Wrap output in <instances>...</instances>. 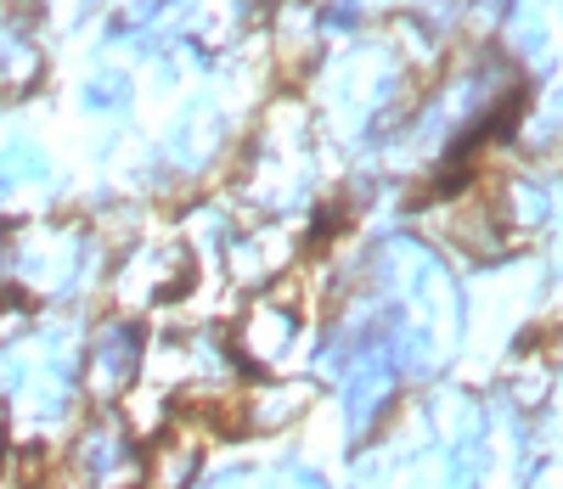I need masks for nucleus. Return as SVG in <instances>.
I'll return each instance as SVG.
<instances>
[{
  "label": "nucleus",
  "mask_w": 563,
  "mask_h": 489,
  "mask_svg": "<svg viewBox=\"0 0 563 489\" xmlns=\"http://www.w3.org/2000/svg\"><path fill=\"white\" fill-rule=\"evenodd\" d=\"M52 175V158H45V146L34 135H18L0 146V191H12V186H34Z\"/></svg>",
  "instance_id": "obj_17"
},
{
  "label": "nucleus",
  "mask_w": 563,
  "mask_h": 489,
  "mask_svg": "<svg viewBox=\"0 0 563 489\" xmlns=\"http://www.w3.org/2000/svg\"><path fill=\"white\" fill-rule=\"evenodd\" d=\"M496 220L507 231H541L552 220V186H541L530 175H507L501 198H496Z\"/></svg>",
  "instance_id": "obj_16"
},
{
  "label": "nucleus",
  "mask_w": 563,
  "mask_h": 489,
  "mask_svg": "<svg viewBox=\"0 0 563 489\" xmlns=\"http://www.w3.org/2000/svg\"><path fill=\"white\" fill-rule=\"evenodd\" d=\"M225 265H231V276L249 281V287H265L282 270H294V236H288V225L254 220L243 231H231L225 236Z\"/></svg>",
  "instance_id": "obj_13"
},
{
  "label": "nucleus",
  "mask_w": 563,
  "mask_h": 489,
  "mask_svg": "<svg viewBox=\"0 0 563 489\" xmlns=\"http://www.w3.org/2000/svg\"><path fill=\"white\" fill-rule=\"evenodd\" d=\"M220 146H225V113L214 96H198V102H186L175 113V124L164 130V158L180 169V175H198L220 158Z\"/></svg>",
  "instance_id": "obj_11"
},
{
  "label": "nucleus",
  "mask_w": 563,
  "mask_h": 489,
  "mask_svg": "<svg viewBox=\"0 0 563 489\" xmlns=\"http://www.w3.org/2000/svg\"><path fill=\"white\" fill-rule=\"evenodd\" d=\"M12 411L29 422V427H40V433H52V427H63L68 422V411H74V377L68 371H34L29 377V388L12 400Z\"/></svg>",
  "instance_id": "obj_15"
},
{
  "label": "nucleus",
  "mask_w": 563,
  "mask_h": 489,
  "mask_svg": "<svg viewBox=\"0 0 563 489\" xmlns=\"http://www.w3.org/2000/svg\"><path fill=\"white\" fill-rule=\"evenodd\" d=\"M294 349H299V299L288 287L254 292V304L238 315V326H231V360L254 366L265 377H282Z\"/></svg>",
  "instance_id": "obj_3"
},
{
  "label": "nucleus",
  "mask_w": 563,
  "mask_h": 489,
  "mask_svg": "<svg viewBox=\"0 0 563 489\" xmlns=\"http://www.w3.org/2000/svg\"><path fill=\"white\" fill-rule=\"evenodd\" d=\"M316 411V382L305 377H260L254 388H243L238 394V427L254 433V438H282L294 433L305 416Z\"/></svg>",
  "instance_id": "obj_7"
},
{
  "label": "nucleus",
  "mask_w": 563,
  "mask_h": 489,
  "mask_svg": "<svg viewBox=\"0 0 563 489\" xmlns=\"http://www.w3.org/2000/svg\"><path fill=\"white\" fill-rule=\"evenodd\" d=\"M7 456H12V427H7V411H0V467H7Z\"/></svg>",
  "instance_id": "obj_24"
},
{
  "label": "nucleus",
  "mask_w": 563,
  "mask_h": 489,
  "mask_svg": "<svg viewBox=\"0 0 563 489\" xmlns=\"http://www.w3.org/2000/svg\"><path fill=\"white\" fill-rule=\"evenodd\" d=\"M186 287H192V248L169 242V236H135L108 276V299H113V310L141 315V310L180 299Z\"/></svg>",
  "instance_id": "obj_2"
},
{
  "label": "nucleus",
  "mask_w": 563,
  "mask_h": 489,
  "mask_svg": "<svg viewBox=\"0 0 563 489\" xmlns=\"http://www.w3.org/2000/svg\"><path fill=\"white\" fill-rule=\"evenodd\" d=\"M400 85V63L389 45H355L333 63V108L355 124H384Z\"/></svg>",
  "instance_id": "obj_6"
},
{
  "label": "nucleus",
  "mask_w": 563,
  "mask_h": 489,
  "mask_svg": "<svg viewBox=\"0 0 563 489\" xmlns=\"http://www.w3.org/2000/svg\"><path fill=\"white\" fill-rule=\"evenodd\" d=\"M198 489H276V478L265 467H243V462H231V467H214L209 478H198Z\"/></svg>",
  "instance_id": "obj_20"
},
{
  "label": "nucleus",
  "mask_w": 563,
  "mask_h": 489,
  "mask_svg": "<svg viewBox=\"0 0 563 489\" xmlns=\"http://www.w3.org/2000/svg\"><path fill=\"white\" fill-rule=\"evenodd\" d=\"M203 427L192 416H180L158 427L141 451V489H198L203 478Z\"/></svg>",
  "instance_id": "obj_8"
},
{
  "label": "nucleus",
  "mask_w": 563,
  "mask_h": 489,
  "mask_svg": "<svg viewBox=\"0 0 563 489\" xmlns=\"http://www.w3.org/2000/svg\"><path fill=\"white\" fill-rule=\"evenodd\" d=\"M68 467H74V478L97 484V489H124L141 473V438L130 433V422L119 411H90L74 427Z\"/></svg>",
  "instance_id": "obj_5"
},
{
  "label": "nucleus",
  "mask_w": 563,
  "mask_h": 489,
  "mask_svg": "<svg viewBox=\"0 0 563 489\" xmlns=\"http://www.w3.org/2000/svg\"><path fill=\"white\" fill-rule=\"evenodd\" d=\"M547 388H552V366L547 360H525V366H512V377H507V400L512 405H541Z\"/></svg>",
  "instance_id": "obj_19"
},
{
  "label": "nucleus",
  "mask_w": 563,
  "mask_h": 489,
  "mask_svg": "<svg viewBox=\"0 0 563 489\" xmlns=\"http://www.w3.org/2000/svg\"><path fill=\"white\" fill-rule=\"evenodd\" d=\"M395 360H389V349H378L372 344L350 371H344V427L355 433V438H366V433H378V422L395 411Z\"/></svg>",
  "instance_id": "obj_9"
},
{
  "label": "nucleus",
  "mask_w": 563,
  "mask_h": 489,
  "mask_svg": "<svg viewBox=\"0 0 563 489\" xmlns=\"http://www.w3.org/2000/svg\"><path fill=\"white\" fill-rule=\"evenodd\" d=\"M12 292V248H7V225H0V304Z\"/></svg>",
  "instance_id": "obj_23"
},
{
  "label": "nucleus",
  "mask_w": 563,
  "mask_h": 489,
  "mask_svg": "<svg viewBox=\"0 0 563 489\" xmlns=\"http://www.w3.org/2000/svg\"><path fill=\"white\" fill-rule=\"evenodd\" d=\"M97 7H102V0H40V12L52 18L57 29H79V23H85L90 12H97Z\"/></svg>",
  "instance_id": "obj_21"
},
{
  "label": "nucleus",
  "mask_w": 563,
  "mask_h": 489,
  "mask_svg": "<svg viewBox=\"0 0 563 489\" xmlns=\"http://www.w3.org/2000/svg\"><path fill=\"white\" fill-rule=\"evenodd\" d=\"M7 248H12V287H23L29 299H68L90 270V236L74 220L7 225Z\"/></svg>",
  "instance_id": "obj_1"
},
{
  "label": "nucleus",
  "mask_w": 563,
  "mask_h": 489,
  "mask_svg": "<svg viewBox=\"0 0 563 489\" xmlns=\"http://www.w3.org/2000/svg\"><path fill=\"white\" fill-rule=\"evenodd\" d=\"M265 40H271L276 68L299 79V74L321 57V45H327V12L316 7V0H276Z\"/></svg>",
  "instance_id": "obj_12"
},
{
  "label": "nucleus",
  "mask_w": 563,
  "mask_h": 489,
  "mask_svg": "<svg viewBox=\"0 0 563 489\" xmlns=\"http://www.w3.org/2000/svg\"><path fill=\"white\" fill-rule=\"evenodd\" d=\"M141 366H147V337L130 315H108L97 332L85 337V355H79V382L85 394L97 400V411L130 400V388L141 382Z\"/></svg>",
  "instance_id": "obj_4"
},
{
  "label": "nucleus",
  "mask_w": 563,
  "mask_h": 489,
  "mask_svg": "<svg viewBox=\"0 0 563 489\" xmlns=\"http://www.w3.org/2000/svg\"><path fill=\"white\" fill-rule=\"evenodd\" d=\"M45 74V52L18 7H0V96H29Z\"/></svg>",
  "instance_id": "obj_14"
},
{
  "label": "nucleus",
  "mask_w": 563,
  "mask_h": 489,
  "mask_svg": "<svg viewBox=\"0 0 563 489\" xmlns=\"http://www.w3.org/2000/svg\"><path fill=\"white\" fill-rule=\"evenodd\" d=\"M530 489H563V456L541 462V467H536V478H530Z\"/></svg>",
  "instance_id": "obj_22"
},
{
  "label": "nucleus",
  "mask_w": 563,
  "mask_h": 489,
  "mask_svg": "<svg viewBox=\"0 0 563 489\" xmlns=\"http://www.w3.org/2000/svg\"><path fill=\"white\" fill-rule=\"evenodd\" d=\"M434 236L474 265L507 254V225L496 220V203H485V198H456V203L434 209Z\"/></svg>",
  "instance_id": "obj_10"
},
{
  "label": "nucleus",
  "mask_w": 563,
  "mask_h": 489,
  "mask_svg": "<svg viewBox=\"0 0 563 489\" xmlns=\"http://www.w3.org/2000/svg\"><path fill=\"white\" fill-rule=\"evenodd\" d=\"M124 102H130V79L119 68H102V74L85 79V108L90 113H119Z\"/></svg>",
  "instance_id": "obj_18"
}]
</instances>
